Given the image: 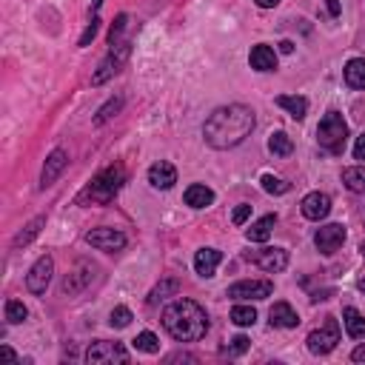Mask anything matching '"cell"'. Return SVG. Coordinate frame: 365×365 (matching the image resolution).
<instances>
[{
  "instance_id": "6da1fadb",
  "label": "cell",
  "mask_w": 365,
  "mask_h": 365,
  "mask_svg": "<svg viewBox=\"0 0 365 365\" xmlns=\"http://www.w3.org/2000/svg\"><path fill=\"white\" fill-rule=\"evenodd\" d=\"M254 108L242 106V103H228L220 106L208 114L205 125H202V137L211 148H234L240 145L251 131H254Z\"/></svg>"
},
{
  "instance_id": "7a4b0ae2",
  "label": "cell",
  "mask_w": 365,
  "mask_h": 365,
  "mask_svg": "<svg viewBox=\"0 0 365 365\" xmlns=\"http://www.w3.org/2000/svg\"><path fill=\"white\" fill-rule=\"evenodd\" d=\"M163 328L177 342H197L208 331V317L194 299H174L163 308Z\"/></svg>"
},
{
  "instance_id": "3957f363",
  "label": "cell",
  "mask_w": 365,
  "mask_h": 365,
  "mask_svg": "<svg viewBox=\"0 0 365 365\" xmlns=\"http://www.w3.org/2000/svg\"><path fill=\"white\" fill-rule=\"evenodd\" d=\"M123 182H125V168H123V165H111V168L100 171V174L91 180V185L83 191V197H80V200H91V202H111Z\"/></svg>"
},
{
  "instance_id": "277c9868",
  "label": "cell",
  "mask_w": 365,
  "mask_h": 365,
  "mask_svg": "<svg viewBox=\"0 0 365 365\" xmlns=\"http://www.w3.org/2000/svg\"><path fill=\"white\" fill-rule=\"evenodd\" d=\"M345 140H348V125H345L342 114L331 108V111L319 120V125H317V143H319L328 154H339V151L345 148Z\"/></svg>"
},
{
  "instance_id": "5b68a950",
  "label": "cell",
  "mask_w": 365,
  "mask_h": 365,
  "mask_svg": "<svg viewBox=\"0 0 365 365\" xmlns=\"http://www.w3.org/2000/svg\"><path fill=\"white\" fill-rule=\"evenodd\" d=\"M305 342H308V351L317 354V356L331 354L336 348V342H339V322L334 317H325V322L319 328H314Z\"/></svg>"
},
{
  "instance_id": "8992f818",
  "label": "cell",
  "mask_w": 365,
  "mask_h": 365,
  "mask_svg": "<svg viewBox=\"0 0 365 365\" xmlns=\"http://www.w3.org/2000/svg\"><path fill=\"white\" fill-rule=\"evenodd\" d=\"M86 362L94 365H108V362H128V351L120 342H108V339H97L86 348Z\"/></svg>"
},
{
  "instance_id": "52a82bcc",
  "label": "cell",
  "mask_w": 365,
  "mask_h": 365,
  "mask_svg": "<svg viewBox=\"0 0 365 365\" xmlns=\"http://www.w3.org/2000/svg\"><path fill=\"white\" fill-rule=\"evenodd\" d=\"M51 274H54V259H51V254H43V257L31 265V271L26 274V288H29L31 294H46V288H48V282H51Z\"/></svg>"
},
{
  "instance_id": "ba28073f",
  "label": "cell",
  "mask_w": 365,
  "mask_h": 365,
  "mask_svg": "<svg viewBox=\"0 0 365 365\" xmlns=\"http://www.w3.org/2000/svg\"><path fill=\"white\" fill-rule=\"evenodd\" d=\"M274 282L268 279H240L234 285H228V297L231 299H265L271 297Z\"/></svg>"
},
{
  "instance_id": "9c48e42d",
  "label": "cell",
  "mask_w": 365,
  "mask_h": 365,
  "mask_svg": "<svg viewBox=\"0 0 365 365\" xmlns=\"http://www.w3.org/2000/svg\"><path fill=\"white\" fill-rule=\"evenodd\" d=\"M86 242L100 251H120V248H125V234L117 228H91L86 234Z\"/></svg>"
},
{
  "instance_id": "30bf717a",
  "label": "cell",
  "mask_w": 365,
  "mask_h": 365,
  "mask_svg": "<svg viewBox=\"0 0 365 365\" xmlns=\"http://www.w3.org/2000/svg\"><path fill=\"white\" fill-rule=\"evenodd\" d=\"M342 242H345V228L339 222H328V225L317 228V234H314V245L322 254H334Z\"/></svg>"
},
{
  "instance_id": "8fae6325",
  "label": "cell",
  "mask_w": 365,
  "mask_h": 365,
  "mask_svg": "<svg viewBox=\"0 0 365 365\" xmlns=\"http://www.w3.org/2000/svg\"><path fill=\"white\" fill-rule=\"evenodd\" d=\"M91 271H94V265L91 262H86V259H80L77 265H74V271H68L66 274V279H63V294H68V297H74V294H80L88 282H91Z\"/></svg>"
},
{
  "instance_id": "7c38bea8",
  "label": "cell",
  "mask_w": 365,
  "mask_h": 365,
  "mask_svg": "<svg viewBox=\"0 0 365 365\" xmlns=\"http://www.w3.org/2000/svg\"><path fill=\"white\" fill-rule=\"evenodd\" d=\"M299 208H302V217H305V220L319 222V220H325L328 211H331V197L322 194V191H311V194H305V200H302Z\"/></svg>"
},
{
  "instance_id": "4fadbf2b",
  "label": "cell",
  "mask_w": 365,
  "mask_h": 365,
  "mask_svg": "<svg viewBox=\"0 0 365 365\" xmlns=\"http://www.w3.org/2000/svg\"><path fill=\"white\" fill-rule=\"evenodd\" d=\"M248 259H254V265H259L268 274H279L288 265V251L285 248H262V251H257Z\"/></svg>"
},
{
  "instance_id": "5bb4252c",
  "label": "cell",
  "mask_w": 365,
  "mask_h": 365,
  "mask_svg": "<svg viewBox=\"0 0 365 365\" xmlns=\"http://www.w3.org/2000/svg\"><path fill=\"white\" fill-rule=\"evenodd\" d=\"M125 57H128V43H114V46H111V51H108V57L100 63V71L91 77V80H94V86L106 83V80L117 71V66H120Z\"/></svg>"
},
{
  "instance_id": "9a60e30c",
  "label": "cell",
  "mask_w": 365,
  "mask_h": 365,
  "mask_svg": "<svg viewBox=\"0 0 365 365\" xmlns=\"http://www.w3.org/2000/svg\"><path fill=\"white\" fill-rule=\"evenodd\" d=\"M66 165H68V154H66L63 148H54V151L48 154V160H46L43 171H40V188L51 185V182L63 174V168H66Z\"/></svg>"
},
{
  "instance_id": "2e32d148",
  "label": "cell",
  "mask_w": 365,
  "mask_h": 365,
  "mask_svg": "<svg viewBox=\"0 0 365 365\" xmlns=\"http://www.w3.org/2000/svg\"><path fill=\"white\" fill-rule=\"evenodd\" d=\"M148 182L154 185V188H160V191H168L174 182H177V168L171 165V163H154L151 168H148Z\"/></svg>"
},
{
  "instance_id": "e0dca14e",
  "label": "cell",
  "mask_w": 365,
  "mask_h": 365,
  "mask_svg": "<svg viewBox=\"0 0 365 365\" xmlns=\"http://www.w3.org/2000/svg\"><path fill=\"white\" fill-rule=\"evenodd\" d=\"M268 319H271V328H297L299 325V317L288 302H274L268 311Z\"/></svg>"
},
{
  "instance_id": "ac0fdd59",
  "label": "cell",
  "mask_w": 365,
  "mask_h": 365,
  "mask_svg": "<svg viewBox=\"0 0 365 365\" xmlns=\"http://www.w3.org/2000/svg\"><path fill=\"white\" fill-rule=\"evenodd\" d=\"M248 63H251V68H257V71H274V68H277V51H274L271 46L259 43V46L251 48Z\"/></svg>"
},
{
  "instance_id": "d6986e66",
  "label": "cell",
  "mask_w": 365,
  "mask_h": 365,
  "mask_svg": "<svg viewBox=\"0 0 365 365\" xmlns=\"http://www.w3.org/2000/svg\"><path fill=\"white\" fill-rule=\"evenodd\" d=\"M220 259H222V254H220L217 248H200V251L194 254V271H197L200 277H214Z\"/></svg>"
},
{
  "instance_id": "ffe728a7",
  "label": "cell",
  "mask_w": 365,
  "mask_h": 365,
  "mask_svg": "<svg viewBox=\"0 0 365 365\" xmlns=\"http://www.w3.org/2000/svg\"><path fill=\"white\" fill-rule=\"evenodd\" d=\"M348 88H365V57H351L342 68Z\"/></svg>"
},
{
  "instance_id": "44dd1931",
  "label": "cell",
  "mask_w": 365,
  "mask_h": 365,
  "mask_svg": "<svg viewBox=\"0 0 365 365\" xmlns=\"http://www.w3.org/2000/svg\"><path fill=\"white\" fill-rule=\"evenodd\" d=\"M182 197H185V205H191V208H205V205L214 202V191H211L208 185H202V182L188 185Z\"/></svg>"
},
{
  "instance_id": "7402d4cb",
  "label": "cell",
  "mask_w": 365,
  "mask_h": 365,
  "mask_svg": "<svg viewBox=\"0 0 365 365\" xmlns=\"http://www.w3.org/2000/svg\"><path fill=\"white\" fill-rule=\"evenodd\" d=\"M277 225V217L274 214H265V217H259L257 222H251V228L245 231V237L251 240V242H265L268 237H271V228Z\"/></svg>"
},
{
  "instance_id": "603a6c76",
  "label": "cell",
  "mask_w": 365,
  "mask_h": 365,
  "mask_svg": "<svg viewBox=\"0 0 365 365\" xmlns=\"http://www.w3.org/2000/svg\"><path fill=\"white\" fill-rule=\"evenodd\" d=\"M342 322H345L348 336H354V339H362V336H365V317H362L354 305H348V308L342 311Z\"/></svg>"
},
{
  "instance_id": "cb8c5ba5",
  "label": "cell",
  "mask_w": 365,
  "mask_h": 365,
  "mask_svg": "<svg viewBox=\"0 0 365 365\" xmlns=\"http://www.w3.org/2000/svg\"><path fill=\"white\" fill-rule=\"evenodd\" d=\"M277 106L279 108H285L294 120H302L305 114H308V100L305 97H291V94H282V97H277Z\"/></svg>"
},
{
  "instance_id": "d4e9b609",
  "label": "cell",
  "mask_w": 365,
  "mask_h": 365,
  "mask_svg": "<svg viewBox=\"0 0 365 365\" xmlns=\"http://www.w3.org/2000/svg\"><path fill=\"white\" fill-rule=\"evenodd\" d=\"M342 182L354 194H365V165H351L342 171Z\"/></svg>"
},
{
  "instance_id": "484cf974",
  "label": "cell",
  "mask_w": 365,
  "mask_h": 365,
  "mask_svg": "<svg viewBox=\"0 0 365 365\" xmlns=\"http://www.w3.org/2000/svg\"><path fill=\"white\" fill-rule=\"evenodd\" d=\"M268 148H271V154H277V157H288V154L294 151V143H291V137H288L285 131H274V134L268 137Z\"/></svg>"
},
{
  "instance_id": "4316f807",
  "label": "cell",
  "mask_w": 365,
  "mask_h": 365,
  "mask_svg": "<svg viewBox=\"0 0 365 365\" xmlns=\"http://www.w3.org/2000/svg\"><path fill=\"white\" fill-rule=\"evenodd\" d=\"M40 225H46V217H34V220H31V222H29V225H26V228H23V231L14 237V248L29 245V242H31V240L40 234Z\"/></svg>"
},
{
  "instance_id": "83f0119b",
  "label": "cell",
  "mask_w": 365,
  "mask_h": 365,
  "mask_svg": "<svg viewBox=\"0 0 365 365\" xmlns=\"http://www.w3.org/2000/svg\"><path fill=\"white\" fill-rule=\"evenodd\" d=\"M231 322L240 325V328H248V325L257 322V311L251 305H234L231 308Z\"/></svg>"
},
{
  "instance_id": "f1b7e54d",
  "label": "cell",
  "mask_w": 365,
  "mask_h": 365,
  "mask_svg": "<svg viewBox=\"0 0 365 365\" xmlns=\"http://www.w3.org/2000/svg\"><path fill=\"white\" fill-rule=\"evenodd\" d=\"M177 291H180V282H177V279H163V282L148 294V302H151V305H157L160 299H165L168 294H177Z\"/></svg>"
},
{
  "instance_id": "f546056e",
  "label": "cell",
  "mask_w": 365,
  "mask_h": 365,
  "mask_svg": "<svg viewBox=\"0 0 365 365\" xmlns=\"http://www.w3.org/2000/svg\"><path fill=\"white\" fill-rule=\"evenodd\" d=\"M134 348L143 351V354H157V351H160V339H157L151 331H143V334H137Z\"/></svg>"
},
{
  "instance_id": "4dcf8cb0",
  "label": "cell",
  "mask_w": 365,
  "mask_h": 365,
  "mask_svg": "<svg viewBox=\"0 0 365 365\" xmlns=\"http://www.w3.org/2000/svg\"><path fill=\"white\" fill-rule=\"evenodd\" d=\"M26 317H29V311H26V305H23L20 299H6V319H9L11 325L23 322Z\"/></svg>"
},
{
  "instance_id": "1f68e13d",
  "label": "cell",
  "mask_w": 365,
  "mask_h": 365,
  "mask_svg": "<svg viewBox=\"0 0 365 365\" xmlns=\"http://www.w3.org/2000/svg\"><path fill=\"white\" fill-rule=\"evenodd\" d=\"M120 108H123V100H120V97H114V100H108V103H106V106H103V108L97 111V117H94V123H97V125H103V123H106V120H111V117H114V114H117Z\"/></svg>"
},
{
  "instance_id": "d6a6232c",
  "label": "cell",
  "mask_w": 365,
  "mask_h": 365,
  "mask_svg": "<svg viewBox=\"0 0 365 365\" xmlns=\"http://www.w3.org/2000/svg\"><path fill=\"white\" fill-rule=\"evenodd\" d=\"M262 188H265L268 194H285V191L291 188V182H285V180H279V177H274V174H262Z\"/></svg>"
},
{
  "instance_id": "836d02e7",
  "label": "cell",
  "mask_w": 365,
  "mask_h": 365,
  "mask_svg": "<svg viewBox=\"0 0 365 365\" xmlns=\"http://www.w3.org/2000/svg\"><path fill=\"white\" fill-rule=\"evenodd\" d=\"M108 322H111L114 328H125V325L131 322V311H128L125 305H117V308L111 311V317H108Z\"/></svg>"
},
{
  "instance_id": "e575fe53",
  "label": "cell",
  "mask_w": 365,
  "mask_h": 365,
  "mask_svg": "<svg viewBox=\"0 0 365 365\" xmlns=\"http://www.w3.org/2000/svg\"><path fill=\"white\" fill-rule=\"evenodd\" d=\"M248 342H251V339H248L245 334H240V336H234V339H231V345H225V348H222L220 354H228V356H237V354H242V351L248 348Z\"/></svg>"
},
{
  "instance_id": "d590c367",
  "label": "cell",
  "mask_w": 365,
  "mask_h": 365,
  "mask_svg": "<svg viewBox=\"0 0 365 365\" xmlns=\"http://www.w3.org/2000/svg\"><path fill=\"white\" fill-rule=\"evenodd\" d=\"M125 20H128V17H125V14H120V17H117V23L111 26V34H108V43H111V46H114V43H120V34H123V29H125Z\"/></svg>"
},
{
  "instance_id": "8d00e7d4",
  "label": "cell",
  "mask_w": 365,
  "mask_h": 365,
  "mask_svg": "<svg viewBox=\"0 0 365 365\" xmlns=\"http://www.w3.org/2000/svg\"><path fill=\"white\" fill-rule=\"evenodd\" d=\"M97 23H100V20H97V14H94V17H91V23L86 26V31H83V37H80V46H88V40H91V37L97 34Z\"/></svg>"
},
{
  "instance_id": "74e56055",
  "label": "cell",
  "mask_w": 365,
  "mask_h": 365,
  "mask_svg": "<svg viewBox=\"0 0 365 365\" xmlns=\"http://www.w3.org/2000/svg\"><path fill=\"white\" fill-rule=\"evenodd\" d=\"M248 214H251V205H237V208H234V217H231L234 225H242V222L248 220Z\"/></svg>"
},
{
  "instance_id": "f35d334b",
  "label": "cell",
  "mask_w": 365,
  "mask_h": 365,
  "mask_svg": "<svg viewBox=\"0 0 365 365\" xmlns=\"http://www.w3.org/2000/svg\"><path fill=\"white\" fill-rule=\"evenodd\" d=\"M354 157H356V160H365V134L356 137V143H354Z\"/></svg>"
},
{
  "instance_id": "ab89813d",
  "label": "cell",
  "mask_w": 365,
  "mask_h": 365,
  "mask_svg": "<svg viewBox=\"0 0 365 365\" xmlns=\"http://www.w3.org/2000/svg\"><path fill=\"white\" fill-rule=\"evenodd\" d=\"M351 359H354V362H365V342L354 348V354H351Z\"/></svg>"
},
{
  "instance_id": "60d3db41",
  "label": "cell",
  "mask_w": 365,
  "mask_h": 365,
  "mask_svg": "<svg viewBox=\"0 0 365 365\" xmlns=\"http://www.w3.org/2000/svg\"><path fill=\"white\" fill-rule=\"evenodd\" d=\"M180 359H185V362H197V356H191V354H171V356H168V362H180Z\"/></svg>"
},
{
  "instance_id": "b9f144b4",
  "label": "cell",
  "mask_w": 365,
  "mask_h": 365,
  "mask_svg": "<svg viewBox=\"0 0 365 365\" xmlns=\"http://www.w3.org/2000/svg\"><path fill=\"white\" fill-rule=\"evenodd\" d=\"M279 51H282V54H291V51H294V43H291V40H282V43H279Z\"/></svg>"
},
{
  "instance_id": "7bdbcfd3",
  "label": "cell",
  "mask_w": 365,
  "mask_h": 365,
  "mask_svg": "<svg viewBox=\"0 0 365 365\" xmlns=\"http://www.w3.org/2000/svg\"><path fill=\"white\" fill-rule=\"evenodd\" d=\"M254 3H257L259 9H274V6L279 3V0H254Z\"/></svg>"
},
{
  "instance_id": "ee69618b",
  "label": "cell",
  "mask_w": 365,
  "mask_h": 365,
  "mask_svg": "<svg viewBox=\"0 0 365 365\" xmlns=\"http://www.w3.org/2000/svg\"><path fill=\"white\" fill-rule=\"evenodd\" d=\"M0 351H3V356H9V359H14V362H17V354H14V351H11V348H9V345H3V348H0Z\"/></svg>"
},
{
  "instance_id": "f6af8a7d",
  "label": "cell",
  "mask_w": 365,
  "mask_h": 365,
  "mask_svg": "<svg viewBox=\"0 0 365 365\" xmlns=\"http://www.w3.org/2000/svg\"><path fill=\"white\" fill-rule=\"evenodd\" d=\"M328 11L336 14V11H339V3H336V0H328Z\"/></svg>"
},
{
  "instance_id": "bcb514c9",
  "label": "cell",
  "mask_w": 365,
  "mask_h": 365,
  "mask_svg": "<svg viewBox=\"0 0 365 365\" xmlns=\"http://www.w3.org/2000/svg\"><path fill=\"white\" fill-rule=\"evenodd\" d=\"M356 288H359V291L365 294V277H359V279H356Z\"/></svg>"
},
{
  "instance_id": "7dc6e473",
  "label": "cell",
  "mask_w": 365,
  "mask_h": 365,
  "mask_svg": "<svg viewBox=\"0 0 365 365\" xmlns=\"http://www.w3.org/2000/svg\"><path fill=\"white\" fill-rule=\"evenodd\" d=\"M359 251H362V257H365V242H362V245H359Z\"/></svg>"
}]
</instances>
